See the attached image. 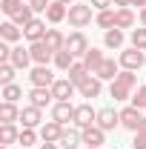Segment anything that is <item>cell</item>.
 <instances>
[{
	"instance_id": "6da1fadb",
	"label": "cell",
	"mask_w": 146,
	"mask_h": 149,
	"mask_svg": "<svg viewBox=\"0 0 146 149\" xmlns=\"http://www.w3.org/2000/svg\"><path fill=\"white\" fill-rule=\"evenodd\" d=\"M69 23H72L74 29L89 26L92 23V6H86V3H72L69 6Z\"/></svg>"
},
{
	"instance_id": "7a4b0ae2",
	"label": "cell",
	"mask_w": 146,
	"mask_h": 149,
	"mask_svg": "<svg viewBox=\"0 0 146 149\" xmlns=\"http://www.w3.org/2000/svg\"><path fill=\"white\" fill-rule=\"evenodd\" d=\"M29 52H32V60H35L37 66H49L52 60H55V49L46 43V40H37L29 46Z\"/></svg>"
},
{
	"instance_id": "3957f363",
	"label": "cell",
	"mask_w": 146,
	"mask_h": 149,
	"mask_svg": "<svg viewBox=\"0 0 146 149\" xmlns=\"http://www.w3.org/2000/svg\"><path fill=\"white\" fill-rule=\"evenodd\" d=\"M92 123H97V112L92 109L89 103H80V106H74V126L77 129H86Z\"/></svg>"
},
{
	"instance_id": "277c9868",
	"label": "cell",
	"mask_w": 146,
	"mask_h": 149,
	"mask_svg": "<svg viewBox=\"0 0 146 149\" xmlns=\"http://www.w3.org/2000/svg\"><path fill=\"white\" fill-rule=\"evenodd\" d=\"M140 123H143V115H140L138 106H126V109L120 112V126H123V129L138 132V129H140Z\"/></svg>"
},
{
	"instance_id": "5b68a950",
	"label": "cell",
	"mask_w": 146,
	"mask_h": 149,
	"mask_svg": "<svg viewBox=\"0 0 146 149\" xmlns=\"http://www.w3.org/2000/svg\"><path fill=\"white\" fill-rule=\"evenodd\" d=\"M29 100H32V106H37V109H46V106L55 100V95H52V86H32V92H29Z\"/></svg>"
},
{
	"instance_id": "8992f818",
	"label": "cell",
	"mask_w": 146,
	"mask_h": 149,
	"mask_svg": "<svg viewBox=\"0 0 146 149\" xmlns=\"http://www.w3.org/2000/svg\"><path fill=\"white\" fill-rule=\"evenodd\" d=\"M143 52H140V49H135V46H132V49H126V52H120V66H123V69H129V72H138V69H140V66H143Z\"/></svg>"
},
{
	"instance_id": "52a82bcc",
	"label": "cell",
	"mask_w": 146,
	"mask_h": 149,
	"mask_svg": "<svg viewBox=\"0 0 146 149\" xmlns=\"http://www.w3.org/2000/svg\"><path fill=\"white\" fill-rule=\"evenodd\" d=\"M52 120H57V123H69V120H74V106L69 103V100H57L55 106H52Z\"/></svg>"
},
{
	"instance_id": "ba28073f",
	"label": "cell",
	"mask_w": 146,
	"mask_h": 149,
	"mask_svg": "<svg viewBox=\"0 0 146 149\" xmlns=\"http://www.w3.org/2000/svg\"><path fill=\"white\" fill-rule=\"evenodd\" d=\"M80 138H83V143L89 149H97L100 143H103V138H106V132L100 129L97 123H92V126H86V129H80Z\"/></svg>"
},
{
	"instance_id": "9c48e42d",
	"label": "cell",
	"mask_w": 146,
	"mask_h": 149,
	"mask_svg": "<svg viewBox=\"0 0 146 149\" xmlns=\"http://www.w3.org/2000/svg\"><path fill=\"white\" fill-rule=\"evenodd\" d=\"M66 49H69L74 57L86 55V52H89V40H86V35H83V32H72V35L66 37Z\"/></svg>"
},
{
	"instance_id": "30bf717a",
	"label": "cell",
	"mask_w": 146,
	"mask_h": 149,
	"mask_svg": "<svg viewBox=\"0 0 146 149\" xmlns=\"http://www.w3.org/2000/svg\"><path fill=\"white\" fill-rule=\"evenodd\" d=\"M97 126H100L103 132H109V129H115V126H120V112H115L112 106L100 109V112H97Z\"/></svg>"
},
{
	"instance_id": "8fae6325",
	"label": "cell",
	"mask_w": 146,
	"mask_h": 149,
	"mask_svg": "<svg viewBox=\"0 0 146 149\" xmlns=\"http://www.w3.org/2000/svg\"><path fill=\"white\" fill-rule=\"evenodd\" d=\"M46 32H49V29H46V23H43V20H29V23H26V26H23V37H26V40H32V43H37V40H43V37H46Z\"/></svg>"
},
{
	"instance_id": "7c38bea8",
	"label": "cell",
	"mask_w": 146,
	"mask_h": 149,
	"mask_svg": "<svg viewBox=\"0 0 146 149\" xmlns=\"http://www.w3.org/2000/svg\"><path fill=\"white\" fill-rule=\"evenodd\" d=\"M63 123H57V120H46L43 126H40V138L43 141H49V143H57L60 138H63Z\"/></svg>"
},
{
	"instance_id": "4fadbf2b",
	"label": "cell",
	"mask_w": 146,
	"mask_h": 149,
	"mask_svg": "<svg viewBox=\"0 0 146 149\" xmlns=\"http://www.w3.org/2000/svg\"><path fill=\"white\" fill-rule=\"evenodd\" d=\"M29 80H32V86H52L55 83V74L49 66H35L32 74H29Z\"/></svg>"
},
{
	"instance_id": "5bb4252c",
	"label": "cell",
	"mask_w": 146,
	"mask_h": 149,
	"mask_svg": "<svg viewBox=\"0 0 146 149\" xmlns=\"http://www.w3.org/2000/svg\"><path fill=\"white\" fill-rule=\"evenodd\" d=\"M40 112H43V109H37V106H32V103H29V106H23V109H20V123H23L26 129H35L37 123L43 120V115H40Z\"/></svg>"
},
{
	"instance_id": "9a60e30c",
	"label": "cell",
	"mask_w": 146,
	"mask_h": 149,
	"mask_svg": "<svg viewBox=\"0 0 146 149\" xmlns=\"http://www.w3.org/2000/svg\"><path fill=\"white\" fill-rule=\"evenodd\" d=\"M74 89H77V86H74L69 77H63V80H55V83H52V95H55V100H69V97L74 95Z\"/></svg>"
},
{
	"instance_id": "2e32d148",
	"label": "cell",
	"mask_w": 146,
	"mask_h": 149,
	"mask_svg": "<svg viewBox=\"0 0 146 149\" xmlns=\"http://www.w3.org/2000/svg\"><path fill=\"white\" fill-rule=\"evenodd\" d=\"M20 35H23V29H20L15 20H6V23H0V40H6V43H15V40H20Z\"/></svg>"
},
{
	"instance_id": "e0dca14e",
	"label": "cell",
	"mask_w": 146,
	"mask_h": 149,
	"mask_svg": "<svg viewBox=\"0 0 146 149\" xmlns=\"http://www.w3.org/2000/svg\"><path fill=\"white\" fill-rule=\"evenodd\" d=\"M100 89H103V86H100V77H92V74L83 80V83H77V92L83 95V97H97Z\"/></svg>"
},
{
	"instance_id": "ac0fdd59",
	"label": "cell",
	"mask_w": 146,
	"mask_h": 149,
	"mask_svg": "<svg viewBox=\"0 0 146 149\" xmlns=\"http://www.w3.org/2000/svg\"><path fill=\"white\" fill-rule=\"evenodd\" d=\"M15 69H26L29 63H32V52L29 49H23V46H15L12 49V60H9Z\"/></svg>"
},
{
	"instance_id": "d6986e66",
	"label": "cell",
	"mask_w": 146,
	"mask_h": 149,
	"mask_svg": "<svg viewBox=\"0 0 146 149\" xmlns=\"http://www.w3.org/2000/svg\"><path fill=\"white\" fill-rule=\"evenodd\" d=\"M117 74H120V72H117V63H115V60H109V57H106V60L95 69V77H100V80H115Z\"/></svg>"
},
{
	"instance_id": "ffe728a7",
	"label": "cell",
	"mask_w": 146,
	"mask_h": 149,
	"mask_svg": "<svg viewBox=\"0 0 146 149\" xmlns=\"http://www.w3.org/2000/svg\"><path fill=\"white\" fill-rule=\"evenodd\" d=\"M46 17H49V23H60L63 17H69V6H66V3H57V0H55V3L46 9Z\"/></svg>"
},
{
	"instance_id": "44dd1931",
	"label": "cell",
	"mask_w": 146,
	"mask_h": 149,
	"mask_svg": "<svg viewBox=\"0 0 146 149\" xmlns=\"http://www.w3.org/2000/svg\"><path fill=\"white\" fill-rule=\"evenodd\" d=\"M63 149H77L80 143H83V138H80V132L77 129H63V138L57 141Z\"/></svg>"
},
{
	"instance_id": "7402d4cb",
	"label": "cell",
	"mask_w": 146,
	"mask_h": 149,
	"mask_svg": "<svg viewBox=\"0 0 146 149\" xmlns=\"http://www.w3.org/2000/svg\"><path fill=\"white\" fill-rule=\"evenodd\" d=\"M0 120H3V123H15V120H20V109L15 106V103L3 100V103H0Z\"/></svg>"
},
{
	"instance_id": "603a6c76",
	"label": "cell",
	"mask_w": 146,
	"mask_h": 149,
	"mask_svg": "<svg viewBox=\"0 0 146 149\" xmlns=\"http://www.w3.org/2000/svg\"><path fill=\"white\" fill-rule=\"evenodd\" d=\"M55 66L60 69V72H69L74 66V55L69 52V49H60V52H55Z\"/></svg>"
},
{
	"instance_id": "cb8c5ba5",
	"label": "cell",
	"mask_w": 146,
	"mask_h": 149,
	"mask_svg": "<svg viewBox=\"0 0 146 149\" xmlns=\"http://www.w3.org/2000/svg\"><path fill=\"white\" fill-rule=\"evenodd\" d=\"M103 60H106V57H103V52H100V49H95V46H92L89 52L83 55V63L89 66V72H92V74H95V69H97V66H100Z\"/></svg>"
},
{
	"instance_id": "d4e9b609",
	"label": "cell",
	"mask_w": 146,
	"mask_h": 149,
	"mask_svg": "<svg viewBox=\"0 0 146 149\" xmlns=\"http://www.w3.org/2000/svg\"><path fill=\"white\" fill-rule=\"evenodd\" d=\"M103 43L109 46V49H120L123 46V32L115 26V29H106V35H103Z\"/></svg>"
},
{
	"instance_id": "484cf974",
	"label": "cell",
	"mask_w": 146,
	"mask_h": 149,
	"mask_svg": "<svg viewBox=\"0 0 146 149\" xmlns=\"http://www.w3.org/2000/svg\"><path fill=\"white\" fill-rule=\"evenodd\" d=\"M17 138H20V132L15 129V123H3V126H0V143H3V146L15 143Z\"/></svg>"
},
{
	"instance_id": "4316f807",
	"label": "cell",
	"mask_w": 146,
	"mask_h": 149,
	"mask_svg": "<svg viewBox=\"0 0 146 149\" xmlns=\"http://www.w3.org/2000/svg\"><path fill=\"white\" fill-rule=\"evenodd\" d=\"M86 77H89V66H86V63H74L72 69H69V80H72L74 86H77V83H83Z\"/></svg>"
},
{
	"instance_id": "83f0119b",
	"label": "cell",
	"mask_w": 146,
	"mask_h": 149,
	"mask_svg": "<svg viewBox=\"0 0 146 149\" xmlns=\"http://www.w3.org/2000/svg\"><path fill=\"white\" fill-rule=\"evenodd\" d=\"M132 23H135L132 9H117V12H115V26H117V29H129Z\"/></svg>"
},
{
	"instance_id": "f1b7e54d",
	"label": "cell",
	"mask_w": 146,
	"mask_h": 149,
	"mask_svg": "<svg viewBox=\"0 0 146 149\" xmlns=\"http://www.w3.org/2000/svg\"><path fill=\"white\" fill-rule=\"evenodd\" d=\"M43 40H46V43H49V46H52L55 52H60V49H66V37L60 35L57 29H49V32H46V37H43Z\"/></svg>"
},
{
	"instance_id": "f546056e",
	"label": "cell",
	"mask_w": 146,
	"mask_h": 149,
	"mask_svg": "<svg viewBox=\"0 0 146 149\" xmlns=\"http://www.w3.org/2000/svg\"><path fill=\"white\" fill-rule=\"evenodd\" d=\"M115 83H120V86H126V89H135V86H138V74L129 72V69H120V74L115 77Z\"/></svg>"
},
{
	"instance_id": "4dcf8cb0",
	"label": "cell",
	"mask_w": 146,
	"mask_h": 149,
	"mask_svg": "<svg viewBox=\"0 0 146 149\" xmlns=\"http://www.w3.org/2000/svg\"><path fill=\"white\" fill-rule=\"evenodd\" d=\"M95 23H97L100 29H115V12H112V9H103V12H97Z\"/></svg>"
},
{
	"instance_id": "1f68e13d",
	"label": "cell",
	"mask_w": 146,
	"mask_h": 149,
	"mask_svg": "<svg viewBox=\"0 0 146 149\" xmlns=\"http://www.w3.org/2000/svg\"><path fill=\"white\" fill-rule=\"evenodd\" d=\"M20 97H23V89H20L17 83H9V86H3V100H9V103H17Z\"/></svg>"
},
{
	"instance_id": "d6a6232c",
	"label": "cell",
	"mask_w": 146,
	"mask_h": 149,
	"mask_svg": "<svg viewBox=\"0 0 146 149\" xmlns=\"http://www.w3.org/2000/svg\"><path fill=\"white\" fill-rule=\"evenodd\" d=\"M15 23H17V26H26V23H29V20H35V9H32V6H29V3H26V6H23V9H20L17 15H15Z\"/></svg>"
},
{
	"instance_id": "836d02e7",
	"label": "cell",
	"mask_w": 146,
	"mask_h": 149,
	"mask_svg": "<svg viewBox=\"0 0 146 149\" xmlns=\"http://www.w3.org/2000/svg\"><path fill=\"white\" fill-rule=\"evenodd\" d=\"M23 6H26L23 0H0V9H3V12H6L9 17H15V15H17Z\"/></svg>"
},
{
	"instance_id": "e575fe53",
	"label": "cell",
	"mask_w": 146,
	"mask_h": 149,
	"mask_svg": "<svg viewBox=\"0 0 146 149\" xmlns=\"http://www.w3.org/2000/svg\"><path fill=\"white\" fill-rule=\"evenodd\" d=\"M0 83H3V86L15 83V66H12V63H0Z\"/></svg>"
},
{
	"instance_id": "d590c367",
	"label": "cell",
	"mask_w": 146,
	"mask_h": 149,
	"mask_svg": "<svg viewBox=\"0 0 146 149\" xmlns=\"http://www.w3.org/2000/svg\"><path fill=\"white\" fill-rule=\"evenodd\" d=\"M35 141H37L35 129H26V126H23V132H20V138H17V143H20L23 149H29V146H35Z\"/></svg>"
},
{
	"instance_id": "8d00e7d4",
	"label": "cell",
	"mask_w": 146,
	"mask_h": 149,
	"mask_svg": "<svg viewBox=\"0 0 146 149\" xmlns=\"http://www.w3.org/2000/svg\"><path fill=\"white\" fill-rule=\"evenodd\" d=\"M129 92H132V89H126V86H120V83H115V80H112L109 95L115 97V100H129Z\"/></svg>"
},
{
	"instance_id": "74e56055",
	"label": "cell",
	"mask_w": 146,
	"mask_h": 149,
	"mask_svg": "<svg viewBox=\"0 0 146 149\" xmlns=\"http://www.w3.org/2000/svg\"><path fill=\"white\" fill-rule=\"evenodd\" d=\"M132 46H135V49H140V52H146V26L132 32Z\"/></svg>"
},
{
	"instance_id": "f35d334b",
	"label": "cell",
	"mask_w": 146,
	"mask_h": 149,
	"mask_svg": "<svg viewBox=\"0 0 146 149\" xmlns=\"http://www.w3.org/2000/svg\"><path fill=\"white\" fill-rule=\"evenodd\" d=\"M132 106H138V109H146V86H140L138 92L132 95Z\"/></svg>"
},
{
	"instance_id": "ab89813d",
	"label": "cell",
	"mask_w": 146,
	"mask_h": 149,
	"mask_svg": "<svg viewBox=\"0 0 146 149\" xmlns=\"http://www.w3.org/2000/svg\"><path fill=\"white\" fill-rule=\"evenodd\" d=\"M29 6H32L35 12H46V9L52 6V0H29Z\"/></svg>"
},
{
	"instance_id": "60d3db41",
	"label": "cell",
	"mask_w": 146,
	"mask_h": 149,
	"mask_svg": "<svg viewBox=\"0 0 146 149\" xmlns=\"http://www.w3.org/2000/svg\"><path fill=\"white\" fill-rule=\"evenodd\" d=\"M92 9H97V12H103V9H109V6H115V0H89Z\"/></svg>"
},
{
	"instance_id": "b9f144b4",
	"label": "cell",
	"mask_w": 146,
	"mask_h": 149,
	"mask_svg": "<svg viewBox=\"0 0 146 149\" xmlns=\"http://www.w3.org/2000/svg\"><path fill=\"white\" fill-rule=\"evenodd\" d=\"M135 149H146V132H135Z\"/></svg>"
},
{
	"instance_id": "7bdbcfd3",
	"label": "cell",
	"mask_w": 146,
	"mask_h": 149,
	"mask_svg": "<svg viewBox=\"0 0 146 149\" xmlns=\"http://www.w3.org/2000/svg\"><path fill=\"white\" fill-rule=\"evenodd\" d=\"M115 6H120V9H129V6H132V0H115Z\"/></svg>"
},
{
	"instance_id": "ee69618b",
	"label": "cell",
	"mask_w": 146,
	"mask_h": 149,
	"mask_svg": "<svg viewBox=\"0 0 146 149\" xmlns=\"http://www.w3.org/2000/svg\"><path fill=\"white\" fill-rule=\"evenodd\" d=\"M40 149H57V143H49V141H43V143H40Z\"/></svg>"
},
{
	"instance_id": "f6af8a7d",
	"label": "cell",
	"mask_w": 146,
	"mask_h": 149,
	"mask_svg": "<svg viewBox=\"0 0 146 149\" xmlns=\"http://www.w3.org/2000/svg\"><path fill=\"white\" fill-rule=\"evenodd\" d=\"M140 23H143V26H146V6H143V9H140Z\"/></svg>"
},
{
	"instance_id": "bcb514c9",
	"label": "cell",
	"mask_w": 146,
	"mask_h": 149,
	"mask_svg": "<svg viewBox=\"0 0 146 149\" xmlns=\"http://www.w3.org/2000/svg\"><path fill=\"white\" fill-rule=\"evenodd\" d=\"M132 6H140V9H143V6H146V0H132Z\"/></svg>"
},
{
	"instance_id": "7dc6e473",
	"label": "cell",
	"mask_w": 146,
	"mask_h": 149,
	"mask_svg": "<svg viewBox=\"0 0 146 149\" xmlns=\"http://www.w3.org/2000/svg\"><path fill=\"white\" fill-rule=\"evenodd\" d=\"M138 132H146V118H143V123H140V129H138Z\"/></svg>"
},
{
	"instance_id": "c3c4849f",
	"label": "cell",
	"mask_w": 146,
	"mask_h": 149,
	"mask_svg": "<svg viewBox=\"0 0 146 149\" xmlns=\"http://www.w3.org/2000/svg\"><path fill=\"white\" fill-rule=\"evenodd\" d=\"M57 3H66V6H72V0H57Z\"/></svg>"
},
{
	"instance_id": "681fc988",
	"label": "cell",
	"mask_w": 146,
	"mask_h": 149,
	"mask_svg": "<svg viewBox=\"0 0 146 149\" xmlns=\"http://www.w3.org/2000/svg\"><path fill=\"white\" fill-rule=\"evenodd\" d=\"M86 149H89V146H86Z\"/></svg>"
}]
</instances>
